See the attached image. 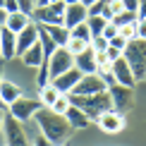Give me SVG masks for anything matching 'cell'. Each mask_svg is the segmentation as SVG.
Instances as JSON below:
<instances>
[{
    "instance_id": "6da1fadb",
    "label": "cell",
    "mask_w": 146,
    "mask_h": 146,
    "mask_svg": "<svg viewBox=\"0 0 146 146\" xmlns=\"http://www.w3.org/2000/svg\"><path fill=\"white\" fill-rule=\"evenodd\" d=\"M34 117H36V125H38L41 134H43L53 146L67 144V141H70V134L74 132V129L70 127V122H67L65 115L55 113L53 108H48V106H41L38 110H36Z\"/></svg>"
},
{
    "instance_id": "7a4b0ae2",
    "label": "cell",
    "mask_w": 146,
    "mask_h": 146,
    "mask_svg": "<svg viewBox=\"0 0 146 146\" xmlns=\"http://www.w3.org/2000/svg\"><path fill=\"white\" fill-rule=\"evenodd\" d=\"M70 103L77 108H82L84 113L89 115L91 122H96V120L101 117L106 110H110L113 108V98L108 91H101V94H89V96H77V94H70Z\"/></svg>"
},
{
    "instance_id": "3957f363",
    "label": "cell",
    "mask_w": 146,
    "mask_h": 146,
    "mask_svg": "<svg viewBox=\"0 0 146 146\" xmlns=\"http://www.w3.org/2000/svg\"><path fill=\"white\" fill-rule=\"evenodd\" d=\"M122 58L129 62V67H132V72H134L137 82H139V79H146V41L144 38L127 41V46L122 50Z\"/></svg>"
},
{
    "instance_id": "277c9868",
    "label": "cell",
    "mask_w": 146,
    "mask_h": 146,
    "mask_svg": "<svg viewBox=\"0 0 146 146\" xmlns=\"http://www.w3.org/2000/svg\"><path fill=\"white\" fill-rule=\"evenodd\" d=\"M65 7L67 5L62 0L50 3V5H36L31 12V19L36 24H65Z\"/></svg>"
},
{
    "instance_id": "5b68a950",
    "label": "cell",
    "mask_w": 146,
    "mask_h": 146,
    "mask_svg": "<svg viewBox=\"0 0 146 146\" xmlns=\"http://www.w3.org/2000/svg\"><path fill=\"white\" fill-rule=\"evenodd\" d=\"M3 134L7 146H34L27 137V129L17 117H12L10 113H5V122H3Z\"/></svg>"
},
{
    "instance_id": "8992f818",
    "label": "cell",
    "mask_w": 146,
    "mask_h": 146,
    "mask_svg": "<svg viewBox=\"0 0 146 146\" xmlns=\"http://www.w3.org/2000/svg\"><path fill=\"white\" fill-rule=\"evenodd\" d=\"M70 67H74V55L67 50V46H58L55 50H53L50 60H48V82H50L53 77L67 72Z\"/></svg>"
},
{
    "instance_id": "52a82bcc",
    "label": "cell",
    "mask_w": 146,
    "mask_h": 146,
    "mask_svg": "<svg viewBox=\"0 0 146 146\" xmlns=\"http://www.w3.org/2000/svg\"><path fill=\"white\" fill-rule=\"evenodd\" d=\"M41 106H43L41 98H24V96H19L15 103H10V106H7V113L24 125V122H29V120L36 115V110H38Z\"/></svg>"
},
{
    "instance_id": "ba28073f",
    "label": "cell",
    "mask_w": 146,
    "mask_h": 146,
    "mask_svg": "<svg viewBox=\"0 0 146 146\" xmlns=\"http://www.w3.org/2000/svg\"><path fill=\"white\" fill-rule=\"evenodd\" d=\"M101 91H108V84L101 79L98 72H91V74H82L79 84L72 89V94H77V96H89V94H101Z\"/></svg>"
},
{
    "instance_id": "9c48e42d",
    "label": "cell",
    "mask_w": 146,
    "mask_h": 146,
    "mask_svg": "<svg viewBox=\"0 0 146 146\" xmlns=\"http://www.w3.org/2000/svg\"><path fill=\"white\" fill-rule=\"evenodd\" d=\"M96 122H98V127L106 132V134H117V132H122L125 125H127V122H125V113L115 110V108L106 110L98 120H96Z\"/></svg>"
},
{
    "instance_id": "30bf717a",
    "label": "cell",
    "mask_w": 146,
    "mask_h": 146,
    "mask_svg": "<svg viewBox=\"0 0 146 146\" xmlns=\"http://www.w3.org/2000/svg\"><path fill=\"white\" fill-rule=\"evenodd\" d=\"M108 94H110V98H113V108L115 110L127 113L132 108V94H134V89L122 86V84H113V86L108 89Z\"/></svg>"
},
{
    "instance_id": "8fae6325",
    "label": "cell",
    "mask_w": 146,
    "mask_h": 146,
    "mask_svg": "<svg viewBox=\"0 0 146 146\" xmlns=\"http://www.w3.org/2000/svg\"><path fill=\"white\" fill-rule=\"evenodd\" d=\"M84 72L82 70H77V67H70L67 72H62V74H58V77H53L50 79V84L55 86L60 94H72V89L79 84V79H82Z\"/></svg>"
},
{
    "instance_id": "7c38bea8",
    "label": "cell",
    "mask_w": 146,
    "mask_h": 146,
    "mask_svg": "<svg viewBox=\"0 0 146 146\" xmlns=\"http://www.w3.org/2000/svg\"><path fill=\"white\" fill-rule=\"evenodd\" d=\"M113 74H115V82L117 84H122V86H129V89H134L137 86V77H134V72H132L129 67V62L120 55L117 60H113Z\"/></svg>"
},
{
    "instance_id": "4fadbf2b",
    "label": "cell",
    "mask_w": 146,
    "mask_h": 146,
    "mask_svg": "<svg viewBox=\"0 0 146 146\" xmlns=\"http://www.w3.org/2000/svg\"><path fill=\"white\" fill-rule=\"evenodd\" d=\"M36 41H38V24L29 22L27 27L17 34V58H22V53L27 50V48H31Z\"/></svg>"
},
{
    "instance_id": "5bb4252c",
    "label": "cell",
    "mask_w": 146,
    "mask_h": 146,
    "mask_svg": "<svg viewBox=\"0 0 146 146\" xmlns=\"http://www.w3.org/2000/svg\"><path fill=\"white\" fill-rule=\"evenodd\" d=\"M0 58L3 60L17 58V34L10 31L5 24L0 27Z\"/></svg>"
},
{
    "instance_id": "9a60e30c",
    "label": "cell",
    "mask_w": 146,
    "mask_h": 146,
    "mask_svg": "<svg viewBox=\"0 0 146 146\" xmlns=\"http://www.w3.org/2000/svg\"><path fill=\"white\" fill-rule=\"evenodd\" d=\"M86 19H89V7L84 3H72L65 7V27L67 29L77 27V24H82Z\"/></svg>"
},
{
    "instance_id": "2e32d148",
    "label": "cell",
    "mask_w": 146,
    "mask_h": 146,
    "mask_svg": "<svg viewBox=\"0 0 146 146\" xmlns=\"http://www.w3.org/2000/svg\"><path fill=\"white\" fill-rule=\"evenodd\" d=\"M65 117H67V122L72 129H86V127L91 125V120H89V115L82 110V108H77V106H70L67 108V113H65Z\"/></svg>"
},
{
    "instance_id": "e0dca14e",
    "label": "cell",
    "mask_w": 146,
    "mask_h": 146,
    "mask_svg": "<svg viewBox=\"0 0 146 146\" xmlns=\"http://www.w3.org/2000/svg\"><path fill=\"white\" fill-rule=\"evenodd\" d=\"M22 62L27 65V67H36V70L43 65V46H41V38L36 41L31 48H27V50L22 53Z\"/></svg>"
},
{
    "instance_id": "ac0fdd59",
    "label": "cell",
    "mask_w": 146,
    "mask_h": 146,
    "mask_svg": "<svg viewBox=\"0 0 146 146\" xmlns=\"http://www.w3.org/2000/svg\"><path fill=\"white\" fill-rule=\"evenodd\" d=\"M38 27L43 29L53 41H55V46H67V41H70V29L65 27V24H38Z\"/></svg>"
},
{
    "instance_id": "d6986e66",
    "label": "cell",
    "mask_w": 146,
    "mask_h": 146,
    "mask_svg": "<svg viewBox=\"0 0 146 146\" xmlns=\"http://www.w3.org/2000/svg\"><path fill=\"white\" fill-rule=\"evenodd\" d=\"M29 22H34V19H31V15H29V12H24V10L10 12V15L5 17V27H7L10 31H15V34H19Z\"/></svg>"
},
{
    "instance_id": "ffe728a7",
    "label": "cell",
    "mask_w": 146,
    "mask_h": 146,
    "mask_svg": "<svg viewBox=\"0 0 146 146\" xmlns=\"http://www.w3.org/2000/svg\"><path fill=\"white\" fill-rule=\"evenodd\" d=\"M19 96H24V91L19 84H15V82H10V79H3L0 82V98H3L5 106H10V103H15Z\"/></svg>"
},
{
    "instance_id": "44dd1931",
    "label": "cell",
    "mask_w": 146,
    "mask_h": 146,
    "mask_svg": "<svg viewBox=\"0 0 146 146\" xmlns=\"http://www.w3.org/2000/svg\"><path fill=\"white\" fill-rule=\"evenodd\" d=\"M74 67L82 70L84 74H91V72H96L98 67H96V58H94V48H86L84 53H79V55H74Z\"/></svg>"
},
{
    "instance_id": "7402d4cb",
    "label": "cell",
    "mask_w": 146,
    "mask_h": 146,
    "mask_svg": "<svg viewBox=\"0 0 146 146\" xmlns=\"http://www.w3.org/2000/svg\"><path fill=\"white\" fill-rule=\"evenodd\" d=\"M58 96H60V91L53 86L50 82H48V84H43V86H38V98H41V103H43V106H48V108H50L53 103H55V98H58Z\"/></svg>"
},
{
    "instance_id": "603a6c76",
    "label": "cell",
    "mask_w": 146,
    "mask_h": 146,
    "mask_svg": "<svg viewBox=\"0 0 146 146\" xmlns=\"http://www.w3.org/2000/svg\"><path fill=\"white\" fill-rule=\"evenodd\" d=\"M108 22H110V19H106L103 15H89L86 24H89V29H91V38H94V36H101Z\"/></svg>"
},
{
    "instance_id": "cb8c5ba5",
    "label": "cell",
    "mask_w": 146,
    "mask_h": 146,
    "mask_svg": "<svg viewBox=\"0 0 146 146\" xmlns=\"http://www.w3.org/2000/svg\"><path fill=\"white\" fill-rule=\"evenodd\" d=\"M70 36H72V38H79V41H86V43H91V29H89L86 22H82V24H77V27H72V29H70Z\"/></svg>"
},
{
    "instance_id": "d4e9b609",
    "label": "cell",
    "mask_w": 146,
    "mask_h": 146,
    "mask_svg": "<svg viewBox=\"0 0 146 146\" xmlns=\"http://www.w3.org/2000/svg\"><path fill=\"white\" fill-rule=\"evenodd\" d=\"M139 17H137V12H132V10H122V12H117V15L113 17V24L115 27H122V24H132V22H137Z\"/></svg>"
},
{
    "instance_id": "484cf974",
    "label": "cell",
    "mask_w": 146,
    "mask_h": 146,
    "mask_svg": "<svg viewBox=\"0 0 146 146\" xmlns=\"http://www.w3.org/2000/svg\"><path fill=\"white\" fill-rule=\"evenodd\" d=\"M72 106V103H70V94H60L58 96V98H55V103H53V110H55V113H60V115H65V113H67V108Z\"/></svg>"
},
{
    "instance_id": "4316f807",
    "label": "cell",
    "mask_w": 146,
    "mask_h": 146,
    "mask_svg": "<svg viewBox=\"0 0 146 146\" xmlns=\"http://www.w3.org/2000/svg\"><path fill=\"white\" fill-rule=\"evenodd\" d=\"M117 34L122 36L125 41H132V38H137V22H132V24H122V27H117Z\"/></svg>"
},
{
    "instance_id": "83f0119b",
    "label": "cell",
    "mask_w": 146,
    "mask_h": 146,
    "mask_svg": "<svg viewBox=\"0 0 146 146\" xmlns=\"http://www.w3.org/2000/svg\"><path fill=\"white\" fill-rule=\"evenodd\" d=\"M86 48H89L86 41H79V38H72V36H70V41H67V50L72 53V55H79V53H84Z\"/></svg>"
},
{
    "instance_id": "f1b7e54d",
    "label": "cell",
    "mask_w": 146,
    "mask_h": 146,
    "mask_svg": "<svg viewBox=\"0 0 146 146\" xmlns=\"http://www.w3.org/2000/svg\"><path fill=\"white\" fill-rule=\"evenodd\" d=\"M94 58H96V67H110V65H113V60L110 58H108V53L106 50H94Z\"/></svg>"
},
{
    "instance_id": "f546056e",
    "label": "cell",
    "mask_w": 146,
    "mask_h": 146,
    "mask_svg": "<svg viewBox=\"0 0 146 146\" xmlns=\"http://www.w3.org/2000/svg\"><path fill=\"white\" fill-rule=\"evenodd\" d=\"M89 46L94 48V50H106V48H108V38H106V36H94Z\"/></svg>"
},
{
    "instance_id": "4dcf8cb0",
    "label": "cell",
    "mask_w": 146,
    "mask_h": 146,
    "mask_svg": "<svg viewBox=\"0 0 146 146\" xmlns=\"http://www.w3.org/2000/svg\"><path fill=\"white\" fill-rule=\"evenodd\" d=\"M108 46H113V48H117V50H125V46H127V41L122 38V36H113V38L110 41H108Z\"/></svg>"
},
{
    "instance_id": "1f68e13d",
    "label": "cell",
    "mask_w": 146,
    "mask_h": 146,
    "mask_svg": "<svg viewBox=\"0 0 146 146\" xmlns=\"http://www.w3.org/2000/svg\"><path fill=\"white\" fill-rule=\"evenodd\" d=\"M3 10L7 12V15H10V12L22 10V7H19V0H5V3H3Z\"/></svg>"
},
{
    "instance_id": "d6a6232c",
    "label": "cell",
    "mask_w": 146,
    "mask_h": 146,
    "mask_svg": "<svg viewBox=\"0 0 146 146\" xmlns=\"http://www.w3.org/2000/svg\"><path fill=\"white\" fill-rule=\"evenodd\" d=\"M101 36H106V38L110 41L113 36H117V27H115L113 22H108V24H106V29H103V34H101Z\"/></svg>"
},
{
    "instance_id": "836d02e7",
    "label": "cell",
    "mask_w": 146,
    "mask_h": 146,
    "mask_svg": "<svg viewBox=\"0 0 146 146\" xmlns=\"http://www.w3.org/2000/svg\"><path fill=\"white\" fill-rule=\"evenodd\" d=\"M137 38L146 41V19H137Z\"/></svg>"
},
{
    "instance_id": "e575fe53",
    "label": "cell",
    "mask_w": 146,
    "mask_h": 146,
    "mask_svg": "<svg viewBox=\"0 0 146 146\" xmlns=\"http://www.w3.org/2000/svg\"><path fill=\"white\" fill-rule=\"evenodd\" d=\"M19 7H22L24 12H29V15H31L34 7H36V0H19Z\"/></svg>"
},
{
    "instance_id": "d590c367",
    "label": "cell",
    "mask_w": 146,
    "mask_h": 146,
    "mask_svg": "<svg viewBox=\"0 0 146 146\" xmlns=\"http://www.w3.org/2000/svg\"><path fill=\"white\" fill-rule=\"evenodd\" d=\"M106 53H108V58H110V60H117L120 55H122V50H117V48H113V46H108Z\"/></svg>"
},
{
    "instance_id": "8d00e7d4",
    "label": "cell",
    "mask_w": 146,
    "mask_h": 146,
    "mask_svg": "<svg viewBox=\"0 0 146 146\" xmlns=\"http://www.w3.org/2000/svg\"><path fill=\"white\" fill-rule=\"evenodd\" d=\"M122 7H125V10L137 12V7H139V0H122Z\"/></svg>"
},
{
    "instance_id": "74e56055",
    "label": "cell",
    "mask_w": 146,
    "mask_h": 146,
    "mask_svg": "<svg viewBox=\"0 0 146 146\" xmlns=\"http://www.w3.org/2000/svg\"><path fill=\"white\" fill-rule=\"evenodd\" d=\"M137 17H139V19H146V0H139V7H137Z\"/></svg>"
},
{
    "instance_id": "f35d334b",
    "label": "cell",
    "mask_w": 146,
    "mask_h": 146,
    "mask_svg": "<svg viewBox=\"0 0 146 146\" xmlns=\"http://www.w3.org/2000/svg\"><path fill=\"white\" fill-rule=\"evenodd\" d=\"M34 146H53V144L48 141V139H46L43 134H41V137H36V141H34Z\"/></svg>"
},
{
    "instance_id": "ab89813d",
    "label": "cell",
    "mask_w": 146,
    "mask_h": 146,
    "mask_svg": "<svg viewBox=\"0 0 146 146\" xmlns=\"http://www.w3.org/2000/svg\"><path fill=\"white\" fill-rule=\"evenodd\" d=\"M3 67H5V60L0 58V82H3ZM0 108H3V110H7V106L3 103V98H0Z\"/></svg>"
},
{
    "instance_id": "60d3db41",
    "label": "cell",
    "mask_w": 146,
    "mask_h": 146,
    "mask_svg": "<svg viewBox=\"0 0 146 146\" xmlns=\"http://www.w3.org/2000/svg\"><path fill=\"white\" fill-rule=\"evenodd\" d=\"M5 113H7V110H3V108H0V132H3V122H5Z\"/></svg>"
},
{
    "instance_id": "b9f144b4",
    "label": "cell",
    "mask_w": 146,
    "mask_h": 146,
    "mask_svg": "<svg viewBox=\"0 0 146 146\" xmlns=\"http://www.w3.org/2000/svg\"><path fill=\"white\" fill-rule=\"evenodd\" d=\"M5 17H7V12H5L3 7H0V27H3V24H5Z\"/></svg>"
},
{
    "instance_id": "7bdbcfd3",
    "label": "cell",
    "mask_w": 146,
    "mask_h": 146,
    "mask_svg": "<svg viewBox=\"0 0 146 146\" xmlns=\"http://www.w3.org/2000/svg\"><path fill=\"white\" fill-rule=\"evenodd\" d=\"M50 3H58V0H36V5H50Z\"/></svg>"
},
{
    "instance_id": "ee69618b",
    "label": "cell",
    "mask_w": 146,
    "mask_h": 146,
    "mask_svg": "<svg viewBox=\"0 0 146 146\" xmlns=\"http://www.w3.org/2000/svg\"><path fill=\"white\" fill-rule=\"evenodd\" d=\"M79 3H84L86 7H91V5H94V3H98V0H79Z\"/></svg>"
},
{
    "instance_id": "f6af8a7d",
    "label": "cell",
    "mask_w": 146,
    "mask_h": 146,
    "mask_svg": "<svg viewBox=\"0 0 146 146\" xmlns=\"http://www.w3.org/2000/svg\"><path fill=\"white\" fill-rule=\"evenodd\" d=\"M65 5H72V3H79V0H62Z\"/></svg>"
},
{
    "instance_id": "bcb514c9",
    "label": "cell",
    "mask_w": 146,
    "mask_h": 146,
    "mask_svg": "<svg viewBox=\"0 0 146 146\" xmlns=\"http://www.w3.org/2000/svg\"><path fill=\"white\" fill-rule=\"evenodd\" d=\"M3 3H5V0H0V7H3Z\"/></svg>"
},
{
    "instance_id": "7dc6e473",
    "label": "cell",
    "mask_w": 146,
    "mask_h": 146,
    "mask_svg": "<svg viewBox=\"0 0 146 146\" xmlns=\"http://www.w3.org/2000/svg\"><path fill=\"white\" fill-rule=\"evenodd\" d=\"M58 146H67V144H58Z\"/></svg>"
}]
</instances>
